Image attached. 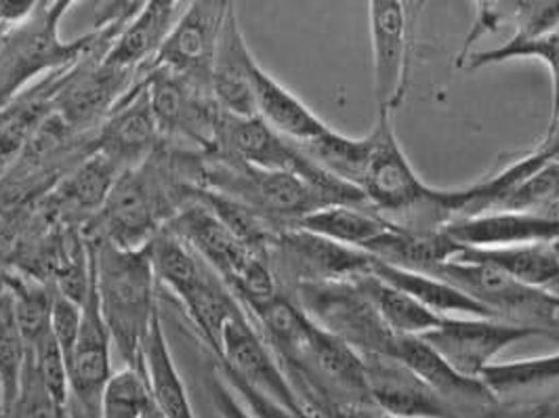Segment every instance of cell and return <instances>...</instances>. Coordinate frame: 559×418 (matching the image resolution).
Masks as SVG:
<instances>
[{
	"label": "cell",
	"mask_w": 559,
	"mask_h": 418,
	"mask_svg": "<svg viewBox=\"0 0 559 418\" xmlns=\"http://www.w3.org/2000/svg\"><path fill=\"white\" fill-rule=\"evenodd\" d=\"M72 2H36L32 15L9 34L0 49V108H4L26 84L51 70H68L83 61L99 45H112L120 29L133 17L129 15L110 22L104 28L88 32L72 43H63L59 26Z\"/></svg>",
	"instance_id": "obj_3"
},
{
	"label": "cell",
	"mask_w": 559,
	"mask_h": 418,
	"mask_svg": "<svg viewBox=\"0 0 559 418\" xmlns=\"http://www.w3.org/2000/svg\"><path fill=\"white\" fill-rule=\"evenodd\" d=\"M2 2V0H0ZM20 26V24H17ZM15 28V24H11V22H7L4 17H2V13H0V49L4 47V43H7V38H9V34L13 32Z\"/></svg>",
	"instance_id": "obj_42"
},
{
	"label": "cell",
	"mask_w": 559,
	"mask_h": 418,
	"mask_svg": "<svg viewBox=\"0 0 559 418\" xmlns=\"http://www.w3.org/2000/svg\"><path fill=\"white\" fill-rule=\"evenodd\" d=\"M167 229L183 240L247 309L265 306L278 297V279L270 256L238 240L204 202L177 213Z\"/></svg>",
	"instance_id": "obj_4"
},
{
	"label": "cell",
	"mask_w": 559,
	"mask_h": 418,
	"mask_svg": "<svg viewBox=\"0 0 559 418\" xmlns=\"http://www.w3.org/2000/svg\"><path fill=\"white\" fill-rule=\"evenodd\" d=\"M217 358L219 366L227 372L236 374L254 390L270 395L282 406L304 415L301 404L290 387L276 354L257 331L242 306L225 322Z\"/></svg>",
	"instance_id": "obj_12"
},
{
	"label": "cell",
	"mask_w": 559,
	"mask_h": 418,
	"mask_svg": "<svg viewBox=\"0 0 559 418\" xmlns=\"http://www.w3.org/2000/svg\"><path fill=\"white\" fill-rule=\"evenodd\" d=\"M456 259L492 265L526 286L559 295V251L556 244H531L513 249H463Z\"/></svg>",
	"instance_id": "obj_25"
},
{
	"label": "cell",
	"mask_w": 559,
	"mask_h": 418,
	"mask_svg": "<svg viewBox=\"0 0 559 418\" xmlns=\"http://www.w3.org/2000/svg\"><path fill=\"white\" fill-rule=\"evenodd\" d=\"M356 282L395 336H423L444 322V318L420 306L411 295L372 274H364Z\"/></svg>",
	"instance_id": "obj_27"
},
{
	"label": "cell",
	"mask_w": 559,
	"mask_h": 418,
	"mask_svg": "<svg viewBox=\"0 0 559 418\" xmlns=\"http://www.w3.org/2000/svg\"><path fill=\"white\" fill-rule=\"evenodd\" d=\"M295 227L308 229L311 234L333 240L336 244L364 251L370 242H374L390 227H393V224L385 222L372 208L336 204V206H326L322 211L311 213L301 222H297Z\"/></svg>",
	"instance_id": "obj_26"
},
{
	"label": "cell",
	"mask_w": 559,
	"mask_h": 418,
	"mask_svg": "<svg viewBox=\"0 0 559 418\" xmlns=\"http://www.w3.org/2000/svg\"><path fill=\"white\" fill-rule=\"evenodd\" d=\"M411 7L413 4L400 0L368 2L372 79L379 114L400 110L408 95L413 51Z\"/></svg>",
	"instance_id": "obj_8"
},
{
	"label": "cell",
	"mask_w": 559,
	"mask_h": 418,
	"mask_svg": "<svg viewBox=\"0 0 559 418\" xmlns=\"http://www.w3.org/2000/svg\"><path fill=\"white\" fill-rule=\"evenodd\" d=\"M370 274L377 278L392 284L402 292L411 295L420 306L427 307L440 318H492L484 307L469 299L465 292L454 288L444 279L436 278L431 274H420L411 270H400L377 261L372 256Z\"/></svg>",
	"instance_id": "obj_23"
},
{
	"label": "cell",
	"mask_w": 559,
	"mask_h": 418,
	"mask_svg": "<svg viewBox=\"0 0 559 418\" xmlns=\"http://www.w3.org/2000/svg\"><path fill=\"white\" fill-rule=\"evenodd\" d=\"M429 274L465 292L497 320L549 333L559 329V295L526 286L492 265L452 259Z\"/></svg>",
	"instance_id": "obj_6"
},
{
	"label": "cell",
	"mask_w": 559,
	"mask_h": 418,
	"mask_svg": "<svg viewBox=\"0 0 559 418\" xmlns=\"http://www.w3.org/2000/svg\"><path fill=\"white\" fill-rule=\"evenodd\" d=\"M165 200L141 168L124 170L104 208L97 213L95 238L127 251L145 249L158 234Z\"/></svg>",
	"instance_id": "obj_11"
},
{
	"label": "cell",
	"mask_w": 559,
	"mask_h": 418,
	"mask_svg": "<svg viewBox=\"0 0 559 418\" xmlns=\"http://www.w3.org/2000/svg\"><path fill=\"white\" fill-rule=\"evenodd\" d=\"M158 133V124L150 108L145 84L120 97L112 110V120L106 124L102 135V154L108 156L116 167L135 168Z\"/></svg>",
	"instance_id": "obj_21"
},
{
	"label": "cell",
	"mask_w": 559,
	"mask_h": 418,
	"mask_svg": "<svg viewBox=\"0 0 559 418\" xmlns=\"http://www.w3.org/2000/svg\"><path fill=\"white\" fill-rule=\"evenodd\" d=\"M131 74L133 72H120L104 65L102 59L95 68L83 70V74H79L68 86L61 88L59 108L63 120L76 127L97 118L104 110L112 112L116 104L120 101L118 95L124 93L131 83Z\"/></svg>",
	"instance_id": "obj_24"
},
{
	"label": "cell",
	"mask_w": 559,
	"mask_h": 418,
	"mask_svg": "<svg viewBox=\"0 0 559 418\" xmlns=\"http://www.w3.org/2000/svg\"><path fill=\"white\" fill-rule=\"evenodd\" d=\"M251 49L242 36L234 4H229L211 70V95L219 110L236 118L257 116L252 91Z\"/></svg>",
	"instance_id": "obj_17"
},
{
	"label": "cell",
	"mask_w": 559,
	"mask_h": 418,
	"mask_svg": "<svg viewBox=\"0 0 559 418\" xmlns=\"http://www.w3.org/2000/svg\"><path fill=\"white\" fill-rule=\"evenodd\" d=\"M26 362H28V343L17 326L13 299L9 288L4 286L0 292V387H2L0 417H7L17 399Z\"/></svg>",
	"instance_id": "obj_30"
},
{
	"label": "cell",
	"mask_w": 559,
	"mask_h": 418,
	"mask_svg": "<svg viewBox=\"0 0 559 418\" xmlns=\"http://www.w3.org/2000/svg\"><path fill=\"white\" fill-rule=\"evenodd\" d=\"M93 263V282L102 318L112 336L122 366L141 370V343L158 313L154 297V267L147 247L127 251L93 238L86 242Z\"/></svg>",
	"instance_id": "obj_1"
},
{
	"label": "cell",
	"mask_w": 559,
	"mask_h": 418,
	"mask_svg": "<svg viewBox=\"0 0 559 418\" xmlns=\"http://www.w3.org/2000/svg\"><path fill=\"white\" fill-rule=\"evenodd\" d=\"M154 410V399L143 372L131 366L114 370L99 397L97 418H147Z\"/></svg>",
	"instance_id": "obj_33"
},
{
	"label": "cell",
	"mask_w": 559,
	"mask_h": 418,
	"mask_svg": "<svg viewBox=\"0 0 559 418\" xmlns=\"http://www.w3.org/2000/svg\"><path fill=\"white\" fill-rule=\"evenodd\" d=\"M393 358L406 363L427 387L467 418H472L474 410L481 417L499 404L481 379H472L454 370L420 336H400Z\"/></svg>",
	"instance_id": "obj_15"
},
{
	"label": "cell",
	"mask_w": 559,
	"mask_h": 418,
	"mask_svg": "<svg viewBox=\"0 0 559 418\" xmlns=\"http://www.w3.org/2000/svg\"><path fill=\"white\" fill-rule=\"evenodd\" d=\"M84 309L81 303L74 299L61 295L59 290L53 292V303H51V335L57 341L59 349L66 356V362L70 360L76 341L81 336L83 329Z\"/></svg>",
	"instance_id": "obj_38"
},
{
	"label": "cell",
	"mask_w": 559,
	"mask_h": 418,
	"mask_svg": "<svg viewBox=\"0 0 559 418\" xmlns=\"http://www.w3.org/2000/svg\"><path fill=\"white\" fill-rule=\"evenodd\" d=\"M4 286L11 292L17 326L29 347L40 336L51 331L53 292H49L47 286H40L34 279L20 278V276L17 278L4 276Z\"/></svg>",
	"instance_id": "obj_34"
},
{
	"label": "cell",
	"mask_w": 559,
	"mask_h": 418,
	"mask_svg": "<svg viewBox=\"0 0 559 418\" xmlns=\"http://www.w3.org/2000/svg\"><path fill=\"white\" fill-rule=\"evenodd\" d=\"M227 9L229 2H192L170 29L152 70L211 91V70Z\"/></svg>",
	"instance_id": "obj_10"
},
{
	"label": "cell",
	"mask_w": 559,
	"mask_h": 418,
	"mask_svg": "<svg viewBox=\"0 0 559 418\" xmlns=\"http://www.w3.org/2000/svg\"><path fill=\"white\" fill-rule=\"evenodd\" d=\"M141 372L154 399V408L163 418H197L177 363L170 356L160 313L154 315L147 335L141 343Z\"/></svg>",
	"instance_id": "obj_22"
},
{
	"label": "cell",
	"mask_w": 559,
	"mask_h": 418,
	"mask_svg": "<svg viewBox=\"0 0 559 418\" xmlns=\"http://www.w3.org/2000/svg\"><path fill=\"white\" fill-rule=\"evenodd\" d=\"M549 418H559V406L556 410H551V413H549Z\"/></svg>",
	"instance_id": "obj_43"
},
{
	"label": "cell",
	"mask_w": 559,
	"mask_h": 418,
	"mask_svg": "<svg viewBox=\"0 0 559 418\" xmlns=\"http://www.w3.org/2000/svg\"><path fill=\"white\" fill-rule=\"evenodd\" d=\"M0 418H70L68 408L59 406L51 397V393L45 390V385L40 383V379L34 370V363L29 360V349L28 362L24 368L17 399H15L13 408L9 410V415Z\"/></svg>",
	"instance_id": "obj_37"
},
{
	"label": "cell",
	"mask_w": 559,
	"mask_h": 418,
	"mask_svg": "<svg viewBox=\"0 0 559 418\" xmlns=\"http://www.w3.org/2000/svg\"><path fill=\"white\" fill-rule=\"evenodd\" d=\"M297 147L308 156L313 165L324 168L336 179H341L354 188L360 186L364 165L368 158V138L352 140V138L336 133L335 129H331L322 138L297 145Z\"/></svg>",
	"instance_id": "obj_32"
},
{
	"label": "cell",
	"mask_w": 559,
	"mask_h": 418,
	"mask_svg": "<svg viewBox=\"0 0 559 418\" xmlns=\"http://www.w3.org/2000/svg\"><path fill=\"white\" fill-rule=\"evenodd\" d=\"M0 415H2V387H0Z\"/></svg>",
	"instance_id": "obj_45"
},
{
	"label": "cell",
	"mask_w": 559,
	"mask_h": 418,
	"mask_svg": "<svg viewBox=\"0 0 559 418\" xmlns=\"http://www.w3.org/2000/svg\"><path fill=\"white\" fill-rule=\"evenodd\" d=\"M554 217H558V219H559V208H558V211H556V213H554Z\"/></svg>",
	"instance_id": "obj_46"
},
{
	"label": "cell",
	"mask_w": 559,
	"mask_h": 418,
	"mask_svg": "<svg viewBox=\"0 0 559 418\" xmlns=\"http://www.w3.org/2000/svg\"><path fill=\"white\" fill-rule=\"evenodd\" d=\"M366 387L374 408L397 418H467L393 356H362Z\"/></svg>",
	"instance_id": "obj_13"
},
{
	"label": "cell",
	"mask_w": 559,
	"mask_h": 418,
	"mask_svg": "<svg viewBox=\"0 0 559 418\" xmlns=\"http://www.w3.org/2000/svg\"><path fill=\"white\" fill-rule=\"evenodd\" d=\"M343 418H397L392 417V415H385V413H381L379 408H374V406H356V408H349V410H345V415Z\"/></svg>",
	"instance_id": "obj_41"
},
{
	"label": "cell",
	"mask_w": 559,
	"mask_h": 418,
	"mask_svg": "<svg viewBox=\"0 0 559 418\" xmlns=\"http://www.w3.org/2000/svg\"><path fill=\"white\" fill-rule=\"evenodd\" d=\"M556 249H558V251H559V242H558V244H556Z\"/></svg>",
	"instance_id": "obj_47"
},
{
	"label": "cell",
	"mask_w": 559,
	"mask_h": 418,
	"mask_svg": "<svg viewBox=\"0 0 559 418\" xmlns=\"http://www.w3.org/2000/svg\"><path fill=\"white\" fill-rule=\"evenodd\" d=\"M511 59H536L547 65L551 74V118H549V129L545 140L554 138L559 131V28L531 40L509 38L507 43L495 49L465 57L461 65L467 70H479V68L497 65Z\"/></svg>",
	"instance_id": "obj_28"
},
{
	"label": "cell",
	"mask_w": 559,
	"mask_h": 418,
	"mask_svg": "<svg viewBox=\"0 0 559 418\" xmlns=\"http://www.w3.org/2000/svg\"><path fill=\"white\" fill-rule=\"evenodd\" d=\"M366 138L368 158L358 188L370 208L397 227H444L450 222L444 190L429 188L417 175L395 138L392 114H379L377 124Z\"/></svg>",
	"instance_id": "obj_2"
},
{
	"label": "cell",
	"mask_w": 559,
	"mask_h": 418,
	"mask_svg": "<svg viewBox=\"0 0 559 418\" xmlns=\"http://www.w3.org/2000/svg\"><path fill=\"white\" fill-rule=\"evenodd\" d=\"M364 252L393 267L429 274L431 270L456 259L463 247L448 236L444 227L406 229L393 225L381 238L370 242Z\"/></svg>",
	"instance_id": "obj_20"
},
{
	"label": "cell",
	"mask_w": 559,
	"mask_h": 418,
	"mask_svg": "<svg viewBox=\"0 0 559 418\" xmlns=\"http://www.w3.org/2000/svg\"><path fill=\"white\" fill-rule=\"evenodd\" d=\"M83 309L81 336L68 360L70 393H72L70 402H76L79 410H83L86 417L97 418L102 391L114 374V345L112 336L108 333V326L99 311L95 282L88 299L84 301Z\"/></svg>",
	"instance_id": "obj_14"
},
{
	"label": "cell",
	"mask_w": 559,
	"mask_h": 418,
	"mask_svg": "<svg viewBox=\"0 0 559 418\" xmlns=\"http://www.w3.org/2000/svg\"><path fill=\"white\" fill-rule=\"evenodd\" d=\"M448 236L463 249H513L531 244H558L559 219L547 215L492 211L444 225Z\"/></svg>",
	"instance_id": "obj_16"
},
{
	"label": "cell",
	"mask_w": 559,
	"mask_h": 418,
	"mask_svg": "<svg viewBox=\"0 0 559 418\" xmlns=\"http://www.w3.org/2000/svg\"><path fill=\"white\" fill-rule=\"evenodd\" d=\"M177 13L179 4L173 0L143 2L102 57V63L133 74L141 68L154 65L170 29L179 20Z\"/></svg>",
	"instance_id": "obj_18"
},
{
	"label": "cell",
	"mask_w": 559,
	"mask_h": 418,
	"mask_svg": "<svg viewBox=\"0 0 559 418\" xmlns=\"http://www.w3.org/2000/svg\"><path fill=\"white\" fill-rule=\"evenodd\" d=\"M147 418H163L160 417V415H158V410H156V408H154V410H152V415H150V417Z\"/></svg>",
	"instance_id": "obj_44"
},
{
	"label": "cell",
	"mask_w": 559,
	"mask_h": 418,
	"mask_svg": "<svg viewBox=\"0 0 559 418\" xmlns=\"http://www.w3.org/2000/svg\"><path fill=\"white\" fill-rule=\"evenodd\" d=\"M559 208V160H547L509 195L499 211L554 217Z\"/></svg>",
	"instance_id": "obj_35"
},
{
	"label": "cell",
	"mask_w": 559,
	"mask_h": 418,
	"mask_svg": "<svg viewBox=\"0 0 559 418\" xmlns=\"http://www.w3.org/2000/svg\"><path fill=\"white\" fill-rule=\"evenodd\" d=\"M252 91L257 116L284 140L304 145L331 131L322 118L311 112L297 95L284 88L257 61L252 63Z\"/></svg>",
	"instance_id": "obj_19"
},
{
	"label": "cell",
	"mask_w": 559,
	"mask_h": 418,
	"mask_svg": "<svg viewBox=\"0 0 559 418\" xmlns=\"http://www.w3.org/2000/svg\"><path fill=\"white\" fill-rule=\"evenodd\" d=\"M222 379L229 385V390L236 393V397L242 402V406L251 413L252 418H308L286 406H282L276 399H272L270 395L254 390L249 383H245L242 379H238L236 374L227 372L222 366H217Z\"/></svg>",
	"instance_id": "obj_39"
},
{
	"label": "cell",
	"mask_w": 559,
	"mask_h": 418,
	"mask_svg": "<svg viewBox=\"0 0 559 418\" xmlns=\"http://www.w3.org/2000/svg\"><path fill=\"white\" fill-rule=\"evenodd\" d=\"M484 385L495 393L497 399L518 395L524 391L545 390L559 383V351L543 358L518 360V362L492 363L481 377Z\"/></svg>",
	"instance_id": "obj_31"
},
{
	"label": "cell",
	"mask_w": 559,
	"mask_h": 418,
	"mask_svg": "<svg viewBox=\"0 0 559 418\" xmlns=\"http://www.w3.org/2000/svg\"><path fill=\"white\" fill-rule=\"evenodd\" d=\"M270 265L274 276H284L297 284L306 282H349L370 274L372 256L311 234L301 227H280L270 249Z\"/></svg>",
	"instance_id": "obj_7"
},
{
	"label": "cell",
	"mask_w": 559,
	"mask_h": 418,
	"mask_svg": "<svg viewBox=\"0 0 559 418\" xmlns=\"http://www.w3.org/2000/svg\"><path fill=\"white\" fill-rule=\"evenodd\" d=\"M554 333L511 324L497 318H444V322L420 336L436 354H440L454 370L465 377L479 379L507 347L532 336Z\"/></svg>",
	"instance_id": "obj_9"
},
{
	"label": "cell",
	"mask_w": 559,
	"mask_h": 418,
	"mask_svg": "<svg viewBox=\"0 0 559 418\" xmlns=\"http://www.w3.org/2000/svg\"><path fill=\"white\" fill-rule=\"evenodd\" d=\"M209 393L219 418H252L251 413L242 406L236 393L229 390V385L222 379L219 370L209 379Z\"/></svg>",
	"instance_id": "obj_40"
},
{
	"label": "cell",
	"mask_w": 559,
	"mask_h": 418,
	"mask_svg": "<svg viewBox=\"0 0 559 418\" xmlns=\"http://www.w3.org/2000/svg\"><path fill=\"white\" fill-rule=\"evenodd\" d=\"M120 175V168L97 152L63 179L57 200L66 213H99Z\"/></svg>",
	"instance_id": "obj_29"
},
{
	"label": "cell",
	"mask_w": 559,
	"mask_h": 418,
	"mask_svg": "<svg viewBox=\"0 0 559 418\" xmlns=\"http://www.w3.org/2000/svg\"><path fill=\"white\" fill-rule=\"evenodd\" d=\"M29 360L34 363V370L45 385V390L51 393L59 406L70 408V374H68V362L63 351L59 349L51 331L40 336L34 345H29Z\"/></svg>",
	"instance_id": "obj_36"
},
{
	"label": "cell",
	"mask_w": 559,
	"mask_h": 418,
	"mask_svg": "<svg viewBox=\"0 0 559 418\" xmlns=\"http://www.w3.org/2000/svg\"><path fill=\"white\" fill-rule=\"evenodd\" d=\"M293 303L316 326L341 338L360 356H393L395 351L400 336L385 326L356 279L297 284L293 288Z\"/></svg>",
	"instance_id": "obj_5"
}]
</instances>
